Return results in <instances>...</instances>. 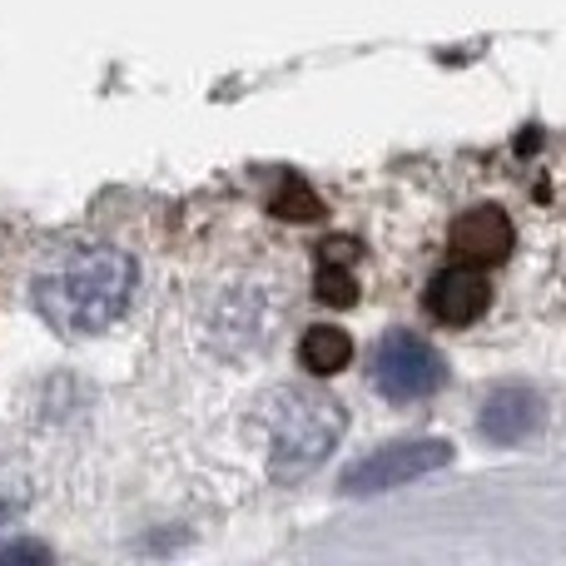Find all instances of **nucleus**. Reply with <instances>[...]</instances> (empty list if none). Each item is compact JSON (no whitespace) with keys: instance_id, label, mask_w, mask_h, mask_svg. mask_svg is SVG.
Masks as SVG:
<instances>
[{"instance_id":"nucleus-1","label":"nucleus","mask_w":566,"mask_h":566,"mask_svg":"<svg viewBox=\"0 0 566 566\" xmlns=\"http://www.w3.org/2000/svg\"><path fill=\"white\" fill-rule=\"evenodd\" d=\"M135 259L115 244H75L50 259L30 283L35 313L65 338H90L119 323L135 298Z\"/></svg>"},{"instance_id":"nucleus-2","label":"nucleus","mask_w":566,"mask_h":566,"mask_svg":"<svg viewBox=\"0 0 566 566\" xmlns=\"http://www.w3.org/2000/svg\"><path fill=\"white\" fill-rule=\"evenodd\" d=\"M264 428H269V472L279 482H293L338 448L348 412H343L338 398H328L318 388H283L264 402Z\"/></svg>"},{"instance_id":"nucleus-3","label":"nucleus","mask_w":566,"mask_h":566,"mask_svg":"<svg viewBox=\"0 0 566 566\" xmlns=\"http://www.w3.org/2000/svg\"><path fill=\"white\" fill-rule=\"evenodd\" d=\"M368 373H373V388H378L388 402H422L448 382V363H442V353L432 348L428 338L408 333V328L382 333L378 348H373Z\"/></svg>"},{"instance_id":"nucleus-4","label":"nucleus","mask_w":566,"mask_h":566,"mask_svg":"<svg viewBox=\"0 0 566 566\" xmlns=\"http://www.w3.org/2000/svg\"><path fill=\"white\" fill-rule=\"evenodd\" d=\"M452 462V448L442 438H412V442H388V448L368 452L363 462H353L343 472V492L348 497H373V492H392L408 482L442 472Z\"/></svg>"},{"instance_id":"nucleus-5","label":"nucleus","mask_w":566,"mask_h":566,"mask_svg":"<svg viewBox=\"0 0 566 566\" xmlns=\"http://www.w3.org/2000/svg\"><path fill=\"white\" fill-rule=\"evenodd\" d=\"M542 422H547V398L537 388H522V382H502L482 398V412H478V428L488 442L497 448H517V442L537 438Z\"/></svg>"},{"instance_id":"nucleus-6","label":"nucleus","mask_w":566,"mask_h":566,"mask_svg":"<svg viewBox=\"0 0 566 566\" xmlns=\"http://www.w3.org/2000/svg\"><path fill=\"white\" fill-rule=\"evenodd\" d=\"M422 308L438 323H448V328H468V323H478L492 308V283L478 264H462L458 259V264L432 274L428 293H422Z\"/></svg>"},{"instance_id":"nucleus-7","label":"nucleus","mask_w":566,"mask_h":566,"mask_svg":"<svg viewBox=\"0 0 566 566\" xmlns=\"http://www.w3.org/2000/svg\"><path fill=\"white\" fill-rule=\"evenodd\" d=\"M448 244H452V254H458L462 264L488 269V264H502V259L512 254V244H517V229H512L507 209L472 205V209H462V214L452 219Z\"/></svg>"},{"instance_id":"nucleus-8","label":"nucleus","mask_w":566,"mask_h":566,"mask_svg":"<svg viewBox=\"0 0 566 566\" xmlns=\"http://www.w3.org/2000/svg\"><path fill=\"white\" fill-rule=\"evenodd\" d=\"M298 363L313 373V378H333L353 363V338L348 328H333V323H318L298 338Z\"/></svg>"},{"instance_id":"nucleus-9","label":"nucleus","mask_w":566,"mask_h":566,"mask_svg":"<svg viewBox=\"0 0 566 566\" xmlns=\"http://www.w3.org/2000/svg\"><path fill=\"white\" fill-rule=\"evenodd\" d=\"M25 507H30V472L20 468V458H10L0 448V527L25 517Z\"/></svg>"},{"instance_id":"nucleus-10","label":"nucleus","mask_w":566,"mask_h":566,"mask_svg":"<svg viewBox=\"0 0 566 566\" xmlns=\"http://www.w3.org/2000/svg\"><path fill=\"white\" fill-rule=\"evenodd\" d=\"M318 298L323 303H338V308H348V303H358V274H353L348 264H338V259H323L318 264Z\"/></svg>"},{"instance_id":"nucleus-11","label":"nucleus","mask_w":566,"mask_h":566,"mask_svg":"<svg viewBox=\"0 0 566 566\" xmlns=\"http://www.w3.org/2000/svg\"><path fill=\"white\" fill-rule=\"evenodd\" d=\"M0 562H50V547H40V542H10V547H0Z\"/></svg>"}]
</instances>
